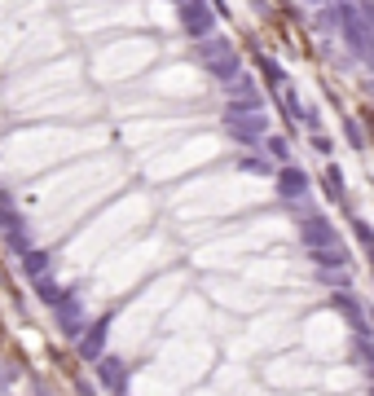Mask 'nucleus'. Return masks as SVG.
<instances>
[{"instance_id": "nucleus-10", "label": "nucleus", "mask_w": 374, "mask_h": 396, "mask_svg": "<svg viewBox=\"0 0 374 396\" xmlns=\"http://www.w3.org/2000/svg\"><path fill=\"white\" fill-rule=\"evenodd\" d=\"M308 238H313V242H321V238H330V225H326V220H321V225H308Z\"/></svg>"}, {"instance_id": "nucleus-8", "label": "nucleus", "mask_w": 374, "mask_h": 396, "mask_svg": "<svg viewBox=\"0 0 374 396\" xmlns=\"http://www.w3.org/2000/svg\"><path fill=\"white\" fill-rule=\"evenodd\" d=\"M344 282H348L344 269H326V273H321V286H330V291H344Z\"/></svg>"}, {"instance_id": "nucleus-9", "label": "nucleus", "mask_w": 374, "mask_h": 396, "mask_svg": "<svg viewBox=\"0 0 374 396\" xmlns=\"http://www.w3.org/2000/svg\"><path fill=\"white\" fill-rule=\"evenodd\" d=\"M304 190V176L300 172H282V194H300Z\"/></svg>"}, {"instance_id": "nucleus-2", "label": "nucleus", "mask_w": 374, "mask_h": 396, "mask_svg": "<svg viewBox=\"0 0 374 396\" xmlns=\"http://www.w3.org/2000/svg\"><path fill=\"white\" fill-rule=\"evenodd\" d=\"M53 312H58V322H62V335H67V339H79V335H84V326H88V312H84V300H79L75 291H71V295H67V300H62Z\"/></svg>"}, {"instance_id": "nucleus-5", "label": "nucleus", "mask_w": 374, "mask_h": 396, "mask_svg": "<svg viewBox=\"0 0 374 396\" xmlns=\"http://www.w3.org/2000/svg\"><path fill=\"white\" fill-rule=\"evenodd\" d=\"M348 357H352V366H361V370L370 374V383H374V339H361V335H356L352 348H348Z\"/></svg>"}, {"instance_id": "nucleus-11", "label": "nucleus", "mask_w": 374, "mask_h": 396, "mask_svg": "<svg viewBox=\"0 0 374 396\" xmlns=\"http://www.w3.org/2000/svg\"><path fill=\"white\" fill-rule=\"evenodd\" d=\"M370 396H374V383H370Z\"/></svg>"}, {"instance_id": "nucleus-3", "label": "nucleus", "mask_w": 374, "mask_h": 396, "mask_svg": "<svg viewBox=\"0 0 374 396\" xmlns=\"http://www.w3.org/2000/svg\"><path fill=\"white\" fill-rule=\"evenodd\" d=\"M128 378H133V370H128L119 357H102V361H97V383H102L110 396H128Z\"/></svg>"}, {"instance_id": "nucleus-7", "label": "nucleus", "mask_w": 374, "mask_h": 396, "mask_svg": "<svg viewBox=\"0 0 374 396\" xmlns=\"http://www.w3.org/2000/svg\"><path fill=\"white\" fill-rule=\"evenodd\" d=\"M22 269H27L31 282H36V277L48 273V256H44V251H27V256H22Z\"/></svg>"}, {"instance_id": "nucleus-1", "label": "nucleus", "mask_w": 374, "mask_h": 396, "mask_svg": "<svg viewBox=\"0 0 374 396\" xmlns=\"http://www.w3.org/2000/svg\"><path fill=\"white\" fill-rule=\"evenodd\" d=\"M106 335H110V317H97V322H88L84 326V335L75 339V352H79V361H102L106 357Z\"/></svg>"}, {"instance_id": "nucleus-6", "label": "nucleus", "mask_w": 374, "mask_h": 396, "mask_svg": "<svg viewBox=\"0 0 374 396\" xmlns=\"http://www.w3.org/2000/svg\"><path fill=\"white\" fill-rule=\"evenodd\" d=\"M308 260H313L317 269H348V251H339V246H330V251H313Z\"/></svg>"}, {"instance_id": "nucleus-4", "label": "nucleus", "mask_w": 374, "mask_h": 396, "mask_svg": "<svg viewBox=\"0 0 374 396\" xmlns=\"http://www.w3.org/2000/svg\"><path fill=\"white\" fill-rule=\"evenodd\" d=\"M67 295H71V291L62 286V282H53V277H48V273H44V277H36V300H40V304L58 308L62 300H67Z\"/></svg>"}]
</instances>
